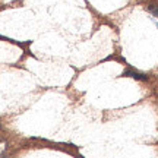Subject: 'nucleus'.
Masks as SVG:
<instances>
[{"instance_id": "obj_1", "label": "nucleus", "mask_w": 158, "mask_h": 158, "mask_svg": "<svg viewBox=\"0 0 158 158\" xmlns=\"http://www.w3.org/2000/svg\"><path fill=\"white\" fill-rule=\"evenodd\" d=\"M123 76H130L133 79H138V81H148V76L143 73H138V72H133V70H126L123 73Z\"/></svg>"}, {"instance_id": "obj_2", "label": "nucleus", "mask_w": 158, "mask_h": 158, "mask_svg": "<svg viewBox=\"0 0 158 158\" xmlns=\"http://www.w3.org/2000/svg\"><path fill=\"white\" fill-rule=\"evenodd\" d=\"M149 10H151V13L154 15V18L158 19V7L157 6H149Z\"/></svg>"}]
</instances>
